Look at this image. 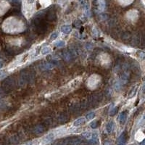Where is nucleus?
Here are the masks:
<instances>
[{
  "label": "nucleus",
  "mask_w": 145,
  "mask_h": 145,
  "mask_svg": "<svg viewBox=\"0 0 145 145\" xmlns=\"http://www.w3.org/2000/svg\"><path fill=\"white\" fill-rule=\"evenodd\" d=\"M94 117H95V113H93V112H91V113H88L86 115V118L87 121H90V120H91V119H93Z\"/></svg>",
  "instance_id": "obj_20"
},
{
  "label": "nucleus",
  "mask_w": 145,
  "mask_h": 145,
  "mask_svg": "<svg viewBox=\"0 0 145 145\" xmlns=\"http://www.w3.org/2000/svg\"><path fill=\"white\" fill-rule=\"evenodd\" d=\"M84 119L83 118H78V119H77V120L76 121H75V122H74V123H73V125L74 126H78V125H81V124H83V123H84Z\"/></svg>",
  "instance_id": "obj_16"
},
{
  "label": "nucleus",
  "mask_w": 145,
  "mask_h": 145,
  "mask_svg": "<svg viewBox=\"0 0 145 145\" xmlns=\"http://www.w3.org/2000/svg\"><path fill=\"white\" fill-rule=\"evenodd\" d=\"M104 145H111V143H110V141H105Z\"/></svg>",
  "instance_id": "obj_28"
},
{
  "label": "nucleus",
  "mask_w": 145,
  "mask_h": 145,
  "mask_svg": "<svg viewBox=\"0 0 145 145\" xmlns=\"http://www.w3.org/2000/svg\"><path fill=\"white\" fill-rule=\"evenodd\" d=\"M2 66H3V63L2 61H0V68H2Z\"/></svg>",
  "instance_id": "obj_29"
},
{
  "label": "nucleus",
  "mask_w": 145,
  "mask_h": 145,
  "mask_svg": "<svg viewBox=\"0 0 145 145\" xmlns=\"http://www.w3.org/2000/svg\"><path fill=\"white\" fill-rule=\"evenodd\" d=\"M61 31L64 33H70L72 31V28L70 25H63L61 28Z\"/></svg>",
  "instance_id": "obj_14"
},
{
  "label": "nucleus",
  "mask_w": 145,
  "mask_h": 145,
  "mask_svg": "<svg viewBox=\"0 0 145 145\" xmlns=\"http://www.w3.org/2000/svg\"><path fill=\"white\" fill-rule=\"evenodd\" d=\"M99 77L96 75H91L88 81V85L91 88H96V86L99 84Z\"/></svg>",
  "instance_id": "obj_2"
},
{
  "label": "nucleus",
  "mask_w": 145,
  "mask_h": 145,
  "mask_svg": "<svg viewBox=\"0 0 145 145\" xmlns=\"http://www.w3.org/2000/svg\"><path fill=\"white\" fill-rule=\"evenodd\" d=\"M120 3L121 4H131L132 3V2H123V1H122V2H120Z\"/></svg>",
  "instance_id": "obj_27"
},
{
  "label": "nucleus",
  "mask_w": 145,
  "mask_h": 145,
  "mask_svg": "<svg viewBox=\"0 0 145 145\" xmlns=\"http://www.w3.org/2000/svg\"><path fill=\"white\" fill-rule=\"evenodd\" d=\"M114 128V123L113 121H110L106 125V131L108 133H111Z\"/></svg>",
  "instance_id": "obj_12"
},
{
  "label": "nucleus",
  "mask_w": 145,
  "mask_h": 145,
  "mask_svg": "<svg viewBox=\"0 0 145 145\" xmlns=\"http://www.w3.org/2000/svg\"><path fill=\"white\" fill-rule=\"evenodd\" d=\"M127 115H128V112L127 111H123L122 112L120 115H119V121H120V123L123 124L127 118Z\"/></svg>",
  "instance_id": "obj_9"
},
{
  "label": "nucleus",
  "mask_w": 145,
  "mask_h": 145,
  "mask_svg": "<svg viewBox=\"0 0 145 145\" xmlns=\"http://www.w3.org/2000/svg\"><path fill=\"white\" fill-rule=\"evenodd\" d=\"M57 36H58V33H53L52 35H51V36H50V40H54Z\"/></svg>",
  "instance_id": "obj_25"
},
{
  "label": "nucleus",
  "mask_w": 145,
  "mask_h": 145,
  "mask_svg": "<svg viewBox=\"0 0 145 145\" xmlns=\"http://www.w3.org/2000/svg\"><path fill=\"white\" fill-rule=\"evenodd\" d=\"M1 93H2V92H1V90H0V97H1V94H2Z\"/></svg>",
  "instance_id": "obj_31"
},
{
  "label": "nucleus",
  "mask_w": 145,
  "mask_h": 145,
  "mask_svg": "<svg viewBox=\"0 0 145 145\" xmlns=\"http://www.w3.org/2000/svg\"><path fill=\"white\" fill-rule=\"evenodd\" d=\"M91 135H92V133L91 132H89V131L83 133V136L86 138V139H90L91 138Z\"/></svg>",
  "instance_id": "obj_21"
},
{
  "label": "nucleus",
  "mask_w": 145,
  "mask_h": 145,
  "mask_svg": "<svg viewBox=\"0 0 145 145\" xmlns=\"http://www.w3.org/2000/svg\"><path fill=\"white\" fill-rule=\"evenodd\" d=\"M14 80L12 78H8L3 82L2 86L7 90H11L14 87Z\"/></svg>",
  "instance_id": "obj_3"
},
{
  "label": "nucleus",
  "mask_w": 145,
  "mask_h": 145,
  "mask_svg": "<svg viewBox=\"0 0 145 145\" xmlns=\"http://www.w3.org/2000/svg\"><path fill=\"white\" fill-rule=\"evenodd\" d=\"M55 64H53V63H45V64H43V65L41 66V68L43 70H50V69H52V68L55 67Z\"/></svg>",
  "instance_id": "obj_13"
},
{
  "label": "nucleus",
  "mask_w": 145,
  "mask_h": 145,
  "mask_svg": "<svg viewBox=\"0 0 145 145\" xmlns=\"http://www.w3.org/2000/svg\"><path fill=\"white\" fill-rule=\"evenodd\" d=\"M44 131V128L42 125H37L33 129V133H35L36 134H40L41 133H43Z\"/></svg>",
  "instance_id": "obj_10"
},
{
  "label": "nucleus",
  "mask_w": 145,
  "mask_h": 145,
  "mask_svg": "<svg viewBox=\"0 0 145 145\" xmlns=\"http://www.w3.org/2000/svg\"><path fill=\"white\" fill-rule=\"evenodd\" d=\"M20 23H21L19 22L18 20L13 18V19H12V20H10V22L8 23V24H7V30L8 31H10V33L14 32V31L18 32V31H17V29H16L15 28L20 29V26H21Z\"/></svg>",
  "instance_id": "obj_1"
},
{
  "label": "nucleus",
  "mask_w": 145,
  "mask_h": 145,
  "mask_svg": "<svg viewBox=\"0 0 145 145\" xmlns=\"http://www.w3.org/2000/svg\"><path fill=\"white\" fill-rule=\"evenodd\" d=\"M117 111H118V107H115V108H113L112 110H110V116H113V115H115L116 114Z\"/></svg>",
  "instance_id": "obj_22"
},
{
  "label": "nucleus",
  "mask_w": 145,
  "mask_h": 145,
  "mask_svg": "<svg viewBox=\"0 0 145 145\" xmlns=\"http://www.w3.org/2000/svg\"><path fill=\"white\" fill-rule=\"evenodd\" d=\"M29 81H30V75L28 73L25 72L23 73V74L20 75L19 83L20 86H23V85L26 84L28 82H29Z\"/></svg>",
  "instance_id": "obj_4"
},
{
  "label": "nucleus",
  "mask_w": 145,
  "mask_h": 145,
  "mask_svg": "<svg viewBox=\"0 0 145 145\" xmlns=\"http://www.w3.org/2000/svg\"><path fill=\"white\" fill-rule=\"evenodd\" d=\"M136 90H137V86H133V87L131 89V91H129V97H133V96L135 94V93H136Z\"/></svg>",
  "instance_id": "obj_19"
},
{
  "label": "nucleus",
  "mask_w": 145,
  "mask_h": 145,
  "mask_svg": "<svg viewBox=\"0 0 145 145\" xmlns=\"http://www.w3.org/2000/svg\"><path fill=\"white\" fill-rule=\"evenodd\" d=\"M65 43L63 41H58L55 44V46L56 47H65Z\"/></svg>",
  "instance_id": "obj_18"
},
{
  "label": "nucleus",
  "mask_w": 145,
  "mask_h": 145,
  "mask_svg": "<svg viewBox=\"0 0 145 145\" xmlns=\"http://www.w3.org/2000/svg\"><path fill=\"white\" fill-rule=\"evenodd\" d=\"M90 142L92 144H98V135H97V132H94V133H92Z\"/></svg>",
  "instance_id": "obj_11"
},
{
  "label": "nucleus",
  "mask_w": 145,
  "mask_h": 145,
  "mask_svg": "<svg viewBox=\"0 0 145 145\" xmlns=\"http://www.w3.org/2000/svg\"><path fill=\"white\" fill-rule=\"evenodd\" d=\"M67 144V141H57L53 145H65Z\"/></svg>",
  "instance_id": "obj_24"
},
{
  "label": "nucleus",
  "mask_w": 145,
  "mask_h": 145,
  "mask_svg": "<svg viewBox=\"0 0 145 145\" xmlns=\"http://www.w3.org/2000/svg\"><path fill=\"white\" fill-rule=\"evenodd\" d=\"M140 145H144V140H143V141L140 143Z\"/></svg>",
  "instance_id": "obj_30"
},
{
  "label": "nucleus",
  "mask_w": 145,
  "mask_h": 145,
  "mask_svg": "<svg viewBox=\"0 0 145 145\" xmlns=\"http://www.w3.org/2000/svg\"><path fill=\"white\" fill-rule=\"evenodd\" d=\"M6 75V73L4 71H0V78H2Z\"/></svg>",
  "instance_id": "obj_26"
},
{
  "label": "nucleus",
  "mask_w": 145,
  "mask_h": 145,
  "mask_svg": "<svg viewBox=\"0 0 145 145\" xmlns=\"http://www.w3.org/2000/svg\"><path fill=\"white\" fill-rule=\"evenodd\" d=\"M54 139V134L52 133H49L48 135L45 136L42 139V144H46L49 143L50 141H52Z\"/></svg>",
  "instance_id": "obj_6"
},
{
  "label": "nucleus",
  "mask_w": 145,
  "mask_h": 145,
  "mask_svg": "<svg viewBox=\"0 0 145 145\" xmlns=\"http://www.w3.org/2000/svg\"><path fill=\"white\" fill-rule=\"evenodd\" d=\"M97 3L98 4V7H99V10H105V2L99 1V2H97Z\"/></svg>",
  "instance_id": "obj_17"
},
{
  "label": "nucleus",
  "mask_w": 145,
  "mask_h": 145,
  "mask_svg": "<svg viewBox=\"0 0 145 145\" xmlns=\"http://www.w3.org/2000/svg\"><path fill=\"white\" fill-rule=\"evenodd\" d=\"M97 121H93L90 124V127L91 128V129H96V128L97 127Z\"/></svg>",
  "instance_id": "obj_23"
},
{
  "label": "nucleus",
  "mask_w": 145,
  "mask_h": 145,
  "mask_svg": "<svg viewBox=\"0 0 145 145\" xmlns=\"http://www.w3.org/2000/svg\"><path fill=\"white\" fill-rule=\"evenodd\" d=\"M127 17L131 20H134L136 19H137L138 18V12L135 10H131L129 11V12L127 14Z\"/></svg>",
  "instance_id": "obj_7"
},
{
  "label": "nucleus",
  "mask_w": 145,
  "mask_h": 145,
  "mask_svg": "<svg viewBox=\"0 0 145 145\" xmlns=\"http://www.w3.org/2000/svg\"><path fill=\"white\" fill-rule=\"evenodd\" d=\"M82 143H83L82 139L79 138H74L69 140V141H68V144L70 145H81Z\"/></svg>",
  "instance_id": "obj_8"
},
{
  "label": "nucleus",
  "mask_w": 145,
  "mask_h": 145,
  "mask_svg": "<svg viewBox=\"0 0 145 145\" xmlns=\"http://www.w3.org/2000/svg\"><path fill=\"white\" fill-rule=\"evenodd\" d=\"M126 141H127V135L125 132H123L120 136V137L118 138V145H126Z\"/></svg>",
  "instance_id": "obj_5"
},
{
  "label": "nucleus",
  "mask_w": 145,
  "mask_h": 145,
  "mask_svg": "<svg viewBox=\"0 0 145 145\" xmlns=\"http://www.w3.org/2000/svg\"><path fill=\"white\" fill-rule=\"evenodd\" d=\"M51 52H52V49H51L49 47H44L43 49H41V55H47V54L50 53Z\"/></svg>",
  "instance_id": "obj_15"
}]
</instances>
